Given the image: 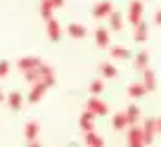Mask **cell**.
Wrapping results in <instances>:
<instances>
[{
    "instance_id": "29",
    "label": "cell",
    "mask_w": 161,
    "mask_h": 147,
    "mask_svg": "<svg viewBox=\"0 0 161 147\" xmlns=\"http://www.w3.org/2000/svg\"><path fill=\"white\" fill-rule=\"evenodd\" d=\"M154 123H156V133H161V116H156Z\"/></svg>"
},
{
    "instance_id": "5",
    "label": "cell",
    "mask_w": 161,
    "mask_h": 147,
    "mask_svg": "<svg viewBox=\"0 0 161 147\" xmlns=\"http://www.w3.org/2000/svg\"><path fill=\"white\" fill-rule=\"evenodd\" d=\"M45 33H47V38H50V43H59L62 41V26H59V21H57L55 17L45 19Z\"/></svg>"
},
{
    "instance_id": "1",
    "label": "cell",
    "mask_w": 161,
    "mask_h": 147,
    "mask_svg": "<svg viewBox=\"0 0 161 147\" xmlns=\"http://www.w3.org/2000/svg\"><path fill=\"white\" fill-rule=\"evenodd\" d=\"M142 14H145V3L142 0H130L128 3V12H126V21H130L135 26L142 21Z\"/></svg>"
},
{
    "instance_id": "21",
    "label": "cell",
    "mask_w": 161,
    "mask_h": 147,
    "mask_svg": "<svg viewBox=\"0 0 161 147\" xmlns=\"http://www.w3.org/2000/svg\"><path fill=\"white\" fill-rule=\"evenodd\" d=\"M111 126H114V131H126L128 128V119H126V112H119L111 116Z\"/></svg>"
},
{
    "instance_id": "26",
    "label": "cell",
    "mask_w": 161,
    "mask_h": 147,
    "mask_svg": "<svg viewBox=\"0 0 161 147\" xmlns=\"http://www.w3.org/2000/svg\"><path fill=\"white\" fill-rule=\"evenodd\" d=\"M7 76H10V62L0 59V78H7Z\"/></svg>"
},
{
    "instance_id": "9",
    "label": "cell",
    "mask_w": 161,
    "mask_h": 147,
    "mask_svg": "<svg viewBox=\"0 0 161 147\" xmlns=\"http://www.w3.org/2000/svg\"><path fill=\"white\" fill-rule=\"evenodd\" d=\"M147 38H149V26H147V21L142 19L140 24L133 26V41L135 43H145Z\"/></svg>"
},
{
    "instance_id": "3",
    "label": "cell",
    "mask_w": 161,
    "mask_h": 147,
    "mask_svg": "<svg viewBox=\"0 0 161 147\" xmlns=\"http://www.w3.org/2000/svg\"><path fill=\"white\" fill-rule=\"evenodd\" d=\"M47 90H50V88H47L43 81H38V83H31V90H29V95H26L24 100H26V102H31V105H38V102L43 100V95H45Z\"/></svg>"
},
{
    "instance_id": "31",
    "label": "cell",
    "mask_w": 161,
    "mask_h": 147,
    "mask_svg": "<svg viewBox=\"0 0 161 147\" xmlns=\"http://www.w3.org/2000/svg\"><path fill=\"white\" fill-rule=\"evenodd\" d=\"M0 102H5V93L3 90H0Z\"/></svg>"
},
{
    "instance_id": "28",
    "label": "cell",
    "mask_w": 161,
    "mask_h": 147,
    "mask_svg": "<svg viewBox=\"0 0 161 147\" xmlns=\"http://www.w3.org/2000/svg\"><path fill=\"white\" fill-rule=\"evenodd\" d=\"M64 3H66V0H52V5H55V10H57V7H64Z\"/></svg>"
},
{
    "instance_id": "18",
    "label": "cell",
    "mask_w": 161,
    "mask_h": 147,
    "mask_svg": "<svg viewBox=\"0 0 161 147\" xmlns=\"http://www.w3.org/2000/svg\"><path fill=\"white\" fill-rule=\"evenodd\" d=\"M140 116H142V112H140V107H137V105H130V107L126 109L128 126H137V123H140Z\"/></svg>"
},
{
    "instance_id": "23",
    "label": "cell",
    "mask_w": 161,
    "mask_h": 147,
    "mask_svg": "<svg viewBox=\"0 0 161 147\" xmlns=\"http://www.w3.org/2000/svg\"><path fill=\"white\" fill-rule=\"evenodd\" d=\"M52 12H55V5H52V0H40V17H43V19H50Z\"/></svg>"
},
{
    "instance_id": "16",
    "label": "cell",
    "mask_w": 161,
    "mask_h": 147,
    "mask_svg": "<svg viewBox=\"0 0 161 147\" xmlns=\"http://www.w3.org/2000/svg\"><path fill=\"white\" fill-rule=\"evenodd\" d=\"M133 66H135L137 71H145L147 66H149V52L147 50H140L135 55V59H133Z\"/></svg>"
},
{
    "instance_id": "15",
    "label": "cell",
    "mask_w": 161,
    "mask_h": 147,
    "mask_svg": "<svg viewBox=\"0 0 161 147\" xmlns=\"http://www.w3.org/2000/svg\"><path fill=\"white\" fill-rule=\"evenodd\" d=\"M66 33H69L71 38H76V41H83V38L88 36V29L80 26V24H76V21H71V24L66 26Z\"/></svg>"
},
{
    "instance_id": "8",
    "label": "cell",
    "mask_w": 161,
    "mask_h": 147,
    "mask_svg": "<svg viewBox=\"0 0 161 147\" xmlns=\"http://www.w3.org/2000/svg\"><path fill=\"white\" fill-rule=\"evenodd\" d=\"M38 64H43V59H40V57H36V55H26V57H19V59H17V66L21 69V74H24V71H29V69H36Z\"/></svg>"
},
{
    "instance_id": "27",
    "label": "cell",
    "mask_w": 161,
    "mask_h": 147,
    "mask_svg": "<svg viewBox=\"0 0 161 147\" xmlns=\"http://www.w3.org/2000/svg\"><path fill=\"white\" fill-rule=\"evenodd\" d=\"M154 24H156V26H161V10H156V14H154Z\"/></svg>"
},
{
    "instance_id": "4",
    "label": "cell",
    "mask_w": 161,
    "mask_h": 147,
    "mask_svg": "<svg viewBox=\"0 0 161 147\" xmlns=\"http://www.w3.org/2000/svg\"><path fill=\"white\" fill-rule=\"evenodd\" d=\"M126 142H128V147H147L145 145V138H142V128L140 126H128L126 128Z\"/></svg>"
},
{
    "instance_id": "6",
    "label": "cell",
    "mask_w": 161,
    "mask_h": 147,
    "mask_svg": "<svg viewBox=\"0 0 161 147\" xmlns=\"http://www.w3.org/2000/svg\"><path fill=\"white\" fill-rule=\"evenodd\" d=\"M111 10H114V3H111V0H100V3H95V7H92V17H95V19H107V17L111 14Z\"/></svg>"
},
{
    "instance_id": "10",
    "label": "cell",
    "mask_w": 161,
    "mask_h": 147,
    "mask_svg": "<svg viewBox=\"0 0 161 147\" xmlns=\"http://www.w3.org/2000/svg\"><path fill=\"white\" fill-rule=\"evenodd\" d=\"M95 43H97V48H109V45H111V33H109V29L97 26V29H95Z\"/></svg>"
},
{
    "instance_id": "11",
    "label": "cell",
    "mask_w": 161,
    "mask_h": 147,
    "mask_svg": "<svg viewBox=\"0 0 161 147\" xmlns=\"http://www.w3.org/2000/svg\"><path fill=\"white\" fill-rule=\"evenodd\" d=\"M95 119H97L95 114H90V112L86 109V112H83V114L78 116V126H80V131H83V133L95 131Z\"/></svg>"
},
{
    "instance_id": "12",
    "label": "cell",
    "mask_w": 161,
    "mask_h": 147,
    "mask_svg": "<svg viewBox=\"0 0 161 147\" xmlns=\"http://www.w3.org/2000/svg\"><path fill=\"white\" fill-rule=\"evenodd\" d=\"M140 74H142V81H140V83L145 86V90H147V93L156 90V74H154V71L147 66V69H145V71H140Z\"/></svg>"
},
{
    "instance_id": "22",
    "label": "cell",
    "mask_w": 161,
    "mask_h": 147,
    "mask_svg": "<svg viewBox=\"0 0 161 147\" xmlns=\"http://www.w3.org/2000/svg\"><path fill=\"white\" fill-rule=\"evenodd\" d=\"M100 76L102 78H116V76H119V71H116V66L111 64V62H102V64H100Z\"/></svg>"
},
{
    "instance_id": "19",
    "label": "cell",
    "mask_w": 161,
    "mask_h": 147,
    "mask_svg": "<svg viewBox=\"0 0 161 147\" xmlns=\"http://www.w3.org/2000/svg\"><path fill=\"white\" fill-rule=\"evenodd\" d=\"M83 140H86L88 147H104V138H102L100 133H95V131H88Z\"/></svg>"
},
{
    "instance_id": "20",
    "label": "cell",
    "mask_w": 161,
    "mask_h": 147,
    "mask_svg": "<svg viewBox=\"0 0 161 147\" xmlns=\"http://www.w3.org/2000/svg\"><path fill=\"white\" fill-rule=\"evenodd\" d=\"M109 55L114 59H130V50L123 45H109Z\"/></svg>"
},
{
    "instance_id": "24",
    "label": "cell",
    "mask_w": 161,
    "mask_h": 147,
    "mask_svg": "<svg viewBox=\"0 0 161 147\" xmlns=\"http://www.w3.org/2000/svg\"><path fill=\"white\" fill-rule=\"evenodd\" d=\"M128 95L137 100V97H145L147 90H145V86H142V83H130V86H128Z\"/></svg>"
},
{
    "instance_id": "30",
    "label": "cell",
    "mask_w": 161,
    "mask_h": 147,
    "mask_svg": "<svg viewBox=\"0 0 161 147\" xmlns=\"http://www.w3.org/2000/svg\"><path fill=\"white\" fill-rule=\"evenodd\" d=\"M29 147H40V145H38V142L33 140V142H29Z\"/></svg>"
},
{
    "instance_id": "7",
    "label": "cell",
    "mask_w": 161,
    "mask_h": 147,
    "mask_svg": "<svg viewBox=\"0 0 161 147\" xmlns=\"http://www.w3.org/2000/svg\"><path fill=\"white\" fill-rule=\"evenodd\" d=\"M142 138H145V145H152L154 142V138L159 135L156 133V123H154V119H145V123H142Z\"/></svg>"
},
{
    "instance_id": "13",
    "label": "cell",
    "mask_w": 161,
    "mask_h": 147,
    "mask_svg": "<svg viewBox=\"0 0 161 147\" xmlns=\"http://www.w3.org/2000/svg\"><path fill=\"white\" fill-rule=\"evenodd\" d=\"M5 102H7V107H10L12 112H19L21 107H24V95L17 93V90H12L10 95H5Z\"/></svg>"
},
{
    "instance_id": "17",
    "label": "cell",
    "mask_w": 161,
    "mask_h": 147,
    "mask_svg": "<svg viewBox=\"0 0 161 147\" xmlns=\"http://www.w3.org/2000/svg\"><path fill=\"white\" fill-rule=\"evenodd\" d=\"M107 21H109V31H121L123 29V14L116 10H111V14L107 17Z\"/></svg>"
},
{
    "instance_id": "25",
    "label": "cell",
    "mask_w": 161,
    "mask_h": 147,
    "mask_svg": "<svg viewBox=\"0 0 161 147\" xmlns=\"http://www.w3.org/2000/svg\"><path fill=\"white\" fill-rule=\"evenodd\" d=\"M102 90H104V78H95V81L90 83V93L92 95H100Z\"/></svg>"
},
{
    "instance_id": "14",
    "label": "cell",
    "mask_w": 161,
    "mask_h": 147,
    "mask_svg": "<svg viewBox=\"0 0 161 147\" xmlns=\"http://www.w3.org/2000/svg\"><path fill=\"white\" fill-rule=\"evenodd\" d=\"M38 133H40V123H38V121H26V126H24V138H26V142L38 140Z\"/></svg>"
},
{
    "instance_id": "2",
    "label": "cell",
    "mask_w": 161,
    "mask_h": 147,
    "mask_svg": "<svg viewBox=\"0 0 161 147\" xmlns=\"http://www.w3.org/2000/svg\"><path fill=\"white\" fill-rule=\"evenodd\" d=\"M86 109H88L90 114H95V116H107V114H109V107H107V102H102L97 95L88 97V102H86Z\"/></svg>"
}]
</instances>
